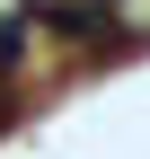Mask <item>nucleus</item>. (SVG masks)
I'll use <instances>...</instances> for the list:
<instances>
[{
	"mask_svg": "<svg viewBox=\"0 0 150 159\" xmlns=\"http://www.w3.org/2000/svg\"><path fill=\"white\" fill-rule=\"evenodd\" d=\"M97 9H106V0H97Z\"/></svg>",
	"mask_w": 150,
	"mask_h": 159,
	"instance_id": "2",
	"label": "nucleus"
},
{
	"mask_svg": "<svg viewBox=\"0 0 150 159\" xmlns=\"http://www.w3.org/2000/svg\"><path fill=\"white\" fill-rule=\"evenodd\" d=\"M44 27H62L71 44H106L115 35V9H97V0H62V9H35Z\"/></svg>",
	"mask_w": 150,
	"mask_h": 159,
	"instance_id": "1",
	"label": "nucleus"
}]
</instances>
